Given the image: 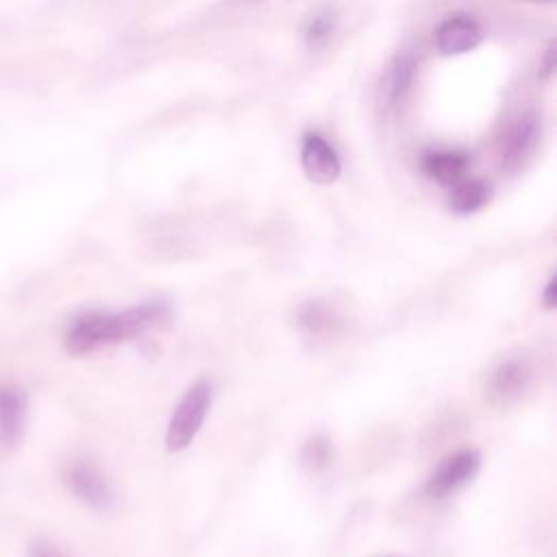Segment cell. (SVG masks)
Masks as SVG:
<instances>
[{"label":"cell","instance_id":"3957f363","mask_svg":"<svg viewBox=\"0 0 557 557\" xmlns=\"http://www.w3.org/2000/svg\"><path fill=\"white\" fill-rule=\"evenodd\" d=\"M70 492L96 511H107L115 505V490L107 474L89 459H76L65 470Z\"/></svg>","mask_w":557,"mask_h":557},{"label":"cell","instance_id":"d6986e66","mask_svg":"<svg viewBox=\"0 0 557 557\" xmlns=\"http://www.w3.org/2000/svg\"><path fill=\"white\" fill-rule=\"evenodd\" d=\"M544 2H553V0H544Z\"/></svg>","mask_w":557,"mask_h":557},{"label":"cell","instance_id":"6da1fadb","mask_svg":"<svg viewBox=\"0 0 557 557\" xmlns=\"http://www.w3.org/2000/svg\"><path fill=\"white\" fill-rule=\"evenodd\" d=\"M172 322V309L163 300L141 302L122 311H85L65 331V348L72 355H89L104 346L139 337Z\"/></svg>","mask_w":557,"mask_h":557},{"label":"cell","instance_id":"7c38bea8","mask_svg":"<svg viewBox=\"0 0 557 557\" xmlns=\"http://www.w3.org/2000/svg\"><path fill=\"white\" fill-rule=\"evenodd\" d=\"M490 196H492V187L485 181L461 178L450 187L448 207L459 215H468V213H474L481 207H485Z\"/></svg>","mask_w":557,"mask_h":557},{"label":"cell","instance_id":"ffe728a7","mask_svg":"<svg viewBox=\"0 0 557 557\" xmlns=\"http://www.w3.org/2000/svg\"><path fill=\"white\" fill-rule=\"evenodd\" d=\"M248 2H257V0H248Z\"/></svg>","mask_w":557,"mask_h":557},{"label":"cell","instance_id":"2e32d148","mask_svg":"<svg viewBox=\"0 0 557 557\" xmlns=\"http://www.w3.org/2000/svg\"><path fill=\"white\" fill-rule=\"evenodd\" d=\"M540 298H542V305H544L546 309H555V305H557V278H555V276L548 278V283L544 285Z\"/></svg>","mask_w":557,"mask_h":557},{"label":"cell","instance_id":"5bb4252c","mask_svg":"<svg viewBox=\"0 0 557 557\" xmlns=\"http://www.w3.org/2000/svg\"><path fill=\"white\" fill-rule=\"evenodd\" d=\"M298 322L309 333H324L335 324V318H333V311L324 302L311 300L298 309Z\"/></svg>","mask_w":557,"mask_h":557},{"label":"cell","instance_id":"e0dca14e","mask_svg":"<svg viewBox=\"0 0 557 557\" xmlns=\"http://www.w3.org/2000/svg\"><path fill=\"white\" fill-rule=\"evenodd\" d=\"M30 557H61L59 550L54 546H50L48 542H37L30 548Z\"/></svg>","mask_w":557,"mask_h":557},{"label":"cell","instance_id":"7a4b0ae2","mask_svg":"<svg viewBox=\"0 0 557 557\" xmlns=\"http://www.w3.org/2000/svg\"><path fill=\"white\" fill-rule=\"evenodd\" d=\"M213 403V387L207 379H198L174 407L168 429H165V448L168 453L185 450L198 435L209 409Z\"/></svg>","mask_w":557,"mask_h":557},{"label":"cell","instance_id":"5b68a950","mask_svg":"<svg viewBox=\"0 0 557 557\" xmlns=\"http://www.w3.org/2000/svg\"><path fill=\"white\" fill-rule=\"evenodd\" d=\"M413 76H416L413 54L398 52L389 59V63L383 67L379 76L376 94H374V104L381 117H389L400 107L407 91L411 89Z\"/></svg>","mask_w":557,"mask_h":557},{"label":"cell","instance_id":"9c48e42d","mask_svg":"<svg viewBox=\"0 0 557 557\" xmlns=\"http://www.w3.org/2000/svg\"><path fill=\"white\" fill-rule=\"evenodd\" d=\"M540 139V124L535 115L518 117L500 141V159L505 170H518L535 150Z\"/></svg>","mask_w":557,"mask_h":557},{"label":"cell","instance_id":"8992f818","mask_svg":"<svg viewBox=\"0 0 557 557\" xmlns=\"http://www.w3.org/2000/svg\"><path fill=\"white\" fill-rule=\"evenodd\" d=\"M300 168L315 185H331L342 174L337 150L318 133H307L300 141Z\"/></svg>","mask_w":557,"mask_h":557},{"label":"cell","instance_id":"ba28073f","mask_svg":"<svg viewBox=\"0 0 557 557\" xmlns=\"http://www.w3.org/2000/svg\"><path fill=\"white\" fill-rule=\"evenodd\" d=\"M26 405L24 389L0 383V453H9L20 444L26 424Z\"/></svg>","mask_w":557,"mask_h":557},{"label":"cell","instance_id":"4fadbf2b","mask_svg":"<svg viewBox=\"0 0 557 557\" xmlns=\"http://www.w3.org/2000/svg\"><path fill=\"white\" fill-rule=\"evenodd\" d=\"M331 461V442L324 435H313L307 440V444L300 450V466L315 474L324 470Z\"/></svg>","mask_w":557,"mask_h":557},{"label":"cell","instance_id":"30bf717a","mask_svg":"<svg viewBox=\"0 0 557 557\" xmlns=\"http://www.w3.org/2000/svg\"><path fill=\"white\" fill-rule=\"evenodd\" d=\"M531 381V370L522 359H505L500 361L490 379V392L498 400L518 398Z\"/></svg>","mask_w":557,"mask_h":557},{"label":"cell","instance_id":"ac0fdd59","mask_svg":"<svg viewBox=\"0 0 557 557\" xmlns=\"http://www.w3.org/2000/svg\"><path fill=\"white\" fill-rule=\"evenodd\" d=\"M553 67H555V48H553V44H550L548 50H546V54H544V65H542L544 76H548V74L553 72Z\"/></svg>","mask_w":557,"mask_h":557},{"label":"cell","instance_id":"9a60e30c","mask_svg":"<svg viewBox=\"0 0 557 557\" xmlns=\"http://www.w3.org/2000/svg\"><path fill=\"white\" fill-rule=\"evenodd\" d=\"M333 30H335L333 13L331 11H320V13L311 15V20H309V24L305 28V41H307L309 48L315 50V48L324 46L331 39Z\"/></svg>","mask_w":557,"mask_h":557},{"label":"cell","instance_id":"8fae6325","mask_svg":"<svg viewBox=\"0 0 557 557\" xmlns=\"http://www.w3.org/2000/svg\"><path fill=\"white\" fill-rule=\"evenodd\" d=\"M422 168L440 185L453 187L457 181L463 178L468 168V157L455 150H433L424 154Z\"/></svg>","mask_w":557,"mask_h":557},{"label":"cell","instance_id":"52a82bcc","mask_svg":"<svg viewBox=\"0 0 557 557\" xmlns=\"http://www.w3.org/2000/svg\"><path fill=\"white\" fill-rule=\"evenodd\" d=\"M483 39L479 22L468 13H450L435 28V46L442 54H463Z\"/></svg>","mask_w":557,"mask_h":557},{"label":"cell","instance_id":"277c9868","mask_svg":"<svg viewBox=\"0 0 557 557\" xmlns=\"http://www.w3.org/2000/svg\"><path fill=\"white\" fill-rule=\"evenodd\" d=\"M481 468V455L474 448H463L448 455L426 479L424 492L431 498H446L466 487Z\"/></svg>","mask_w":557,"mask_h":557}]
</instances>
